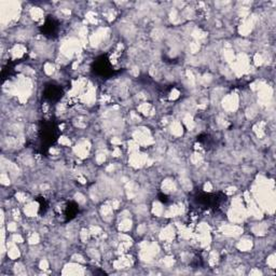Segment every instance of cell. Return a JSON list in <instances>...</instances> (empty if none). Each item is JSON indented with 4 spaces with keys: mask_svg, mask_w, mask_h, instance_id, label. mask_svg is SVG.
Returning <instances> with one entry per match:
<instances>
[{
    "mask_svg": "<svg viewBox=\"0 0 276 276\" xmlns=\"http://www.w3.org/2000/svg\"><path fill=\"white\" fill-rule=\"evenodd\" d=\"M13 70H14L13 65H11V64H7V65H5V66L3 67V69H2V73H1V75H2V79L4 80V79L9 78V77L11 76V74L13 73Z\"/></svg>",
    "mask_w": 276,
    "mask_h": 276,
    "instance_id": "obj_8",
    "label": "cell"
},
{
    "mask_svg": "<svg viewBox=\"0 0 276 276\" xmlns=\"http://www.w3.org/2000/svg\"><path fill=\"white\" fill-rule=\"evenodd\" d=\"M78 213H79V205L76 202L70 201V202H66L61 207V211H60L59 216H61L63 221L67 222V221L73 220L74 218L78 215Z\"/></svg>",
    "mask_w": 276,
    "mask_h": 276,
    "instance_id": "obj_6",
    "label": "cell"
},
{
    "mask_svg": "<svg viewBox=\"0 0 276 276\" xmlns=\"http://www.w3.org/2000/svg\"><path fill=\"white\" fill-rule=\"evenodd\" d=\"M40 31L44 37L52 39V38H55L60 33V22L54 16L50 15L44 20L43 24L41 25Z\"/></svg>",
    "mask_w": 276,
    "mask_h": 276,
    "instance_id": "obj_4",
    "label": "cell"
},
{
    "mask_svg": "<svg viewBox=\"0 0 276 276\" xmlns=\"http://www.w3.org/2000/svg\"><path fill=\"white\" fill-rule=\"evenodd\" d=\"M197 142L200 143L204 148H209L211 144H213V139H211L208 134H201L200 136H197Z\"/></svg>",
    "mask_w": 276,
    "mask_h": 276,
    "instance_id": "obj_7",
    "label": "cell"
},
{
    "mask_svg": "<svg viewBox=\"0 0 276 276\" xmlns=\"http://www.w3.org/2000/svg\"><path fill=\"white\" fill-rule=\"evenodd\" d=\"M92 70L96 76L101 78H109L114 74L112 63L106 55H100L93 62Z\"/></svg>",
    "mask_w": 276,
    "mask_h": 276,
    "instance_id": "obj_3",
    "label": "cell"
},
{
    "mask_svg": "<svg viewBox=\"0 0 276 276\" xmlns=\"http://www.w3.org/2000/svg\"><path fill=\"white\" fill-rule=\"evenodd\" d=\"M59 137V130L55 122L52 119L43 120L38 126L37 139L38 148L41 152H46L52 146Z\"/></svg>",
    "mask_w": 276,
    "mask_h": 276,
    "instance_id": "obj_1",
    "label": "cell"
},
{
    "mask_svg": "<svg viewBox=\"0 0 276 276\" xmlns=\"http://www.w3.org/2000/svg\"><path fill=\"white\" fill-rule=\"evenodd\" d=\"M192 202L198 209L216 210L220 208L221 205L227 202V195L222 193V192H217V193H198L192 198Z\"/></svg>",
    "mask_w": 276,
    "mask_h": 276,
    "instance_id": "obj_2",
    "label": "cell"
},
{
    "mask_svg": "<svg viewBox=\"0 0 276 276\" xmlns=\"http://www.w3.org/2000/svg\"><path fill=\"white\" fill-rule=\"evenodd\" d=\"M63 94V89L59 85H55V83H48V85L44 87L42 92L44 100L49 102L59 101L62 98Z\"/></svg>",
    "mask_w": 276,
    "mask_h": 276,
    "instance_id": "obj_5",
    "label": "cell"
},
{
    "mask_svg": "<svg viewBox=\"0 0 276 276\" xmlns=\"http://www.w3.org/2000/svg\"><path fill=\"white\" fill-rule=\"evenodd\" d=\"M40 200H38L39 201V203H40V205H39V213L40 214H44L47 211V209H48V206H49V204H48V202L46 201V198L44 197H39Z\"/></svg>",
    "mask_w": 276,
    "mask_h": 276,
    "instance_id": "obj_9",
    "label": "cell"
},
{
    "mask_svg": "<svg viewBox=\"0 0 276 276\" xmlns=\"http://www.w3.org/2000/svg\"><path fill=\"white\" fill-rule=\"evenodd\" d=\"M160 200H161L162 202H166V201H168V196H166V195H160Z\"/></svg>",
    "mask_w": 276,
    "mask_h": 276,
    "instance_id": "obj_10",
    "label": "cell"
}]
</instances>
